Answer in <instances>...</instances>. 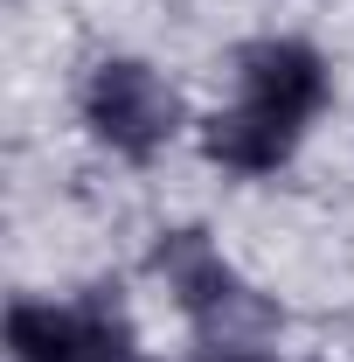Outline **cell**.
I'll list each match as a JSON object with an SVG mask.
<instances>
[{"label":"cell","instance_id":"6da1fadb","mask_svg":"<svg viewBox=\"0 0 354 362\" xmlns=\"http://www.w3.org/2000/svg\"><path fill=\"white\" fill-rule=\"evenodd\" d=\"M153 272H160L167 300L202 327V341H264L271 327H278V307H271L264 293L222 258V244L202 223L160 230V244H153Z\"/></svg>","mask_w":354,"mask_h":362},{"label":"cell","instance_id":"7a4b0ae2","mask_svg":"<svg viewBox=\"0 0 354 362\" xmlns=\"http://www.w3.org/2000/svg\"><path fill=\"white\" fill-rule=\"evenodd\" d=\"M84 126L90 139L104 146V153H118V160H160L181 133V90L146 63V56H104L97 70L84 77Z\"/></svg>","mask_w":354,"mask_h":362},{"label":"cell","instance_id":"3957f363","mask_svg":"<svg viewBox=\"0 0 354 362\" xmlns=\"http://www.w3.org/2000/svg\"><path fill=\"white\" fill-rule=\"evenodd\" d=\"M7 362H146L139 327L111 286L84 300H14L7 307Z\"/></svg>","mask_w":354,"mask_h":362},{"label":"cell","instance_id":"277c9868","mask_svg":"<svg viewBox=\"0 0 354 362\" xmlns=\"http://www.w3.org/2000/svg\"><path fill=\"white\" fill-rule=\"evenodd\" d=\"M236 98L306 133L312 119L326 112V98H334V70L299 35H257V42L236 49Z\"/></svg>","mask_w":354,"mask_h":362},{"label":"cell","instance_id":"5b68a950","mask_svg":"<svg viewBox=\"0 0 354 362\" xmlns=\"http://www.w3.org/2000/svg\"><path fill=\"white\" fill-rule=\"evenodd\" d=\"M195 139H202V160L222 168V175H278V168L299 153V139H306V133L236 98V105L209 112V119L195 126Z\"/></svg>","mask_w":354,"mask_h":362},{"label":"cell","instance_id":"8992f818","mask_svg":"<svg viewBox=\"0 0 354 362\" xmlns=\"http://www.w3.org/2000/svg\"><path fill=\"white\" fill-rule=\"evenodd\" d=\"M188 362H278V356H264L257 341H202Z\"/></svg>","mask_w":354,"mask_h":362}]
</instances>
